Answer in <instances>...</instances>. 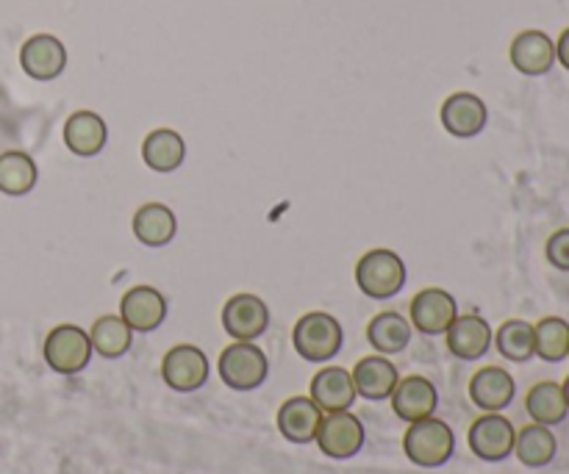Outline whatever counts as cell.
<instances>
[{
    "instance_id": "obj_29",
    "label": "cell",
    "mask_w": 569,
    "mask_h": 474,
    "mask_svg": "<svg viewBox=\"0 0 569 474\" xmlns=\"http://www.w3.org/2000/svg\"><path fill=\"white\" fill-rule=\"evenodd\" d=\"M492 344L498 353L511 364H528L537 359V344H533V325L526 320H506L495 333Z\"/></svg>"
},
{
    "instance_id": "obj_32",
    "label": "cell",
    "mask_w": 569,
    "mask_h": 474,
    "mask_svg": "<svg viewBox=\"0 0 569 474\" xmlns=\"http://www.w3.org/2000/svg\"><path fill=\"white\" fill-rule=\"evenodd\" d=\"M556 61H561V67L569 72V28L559 37L556 42Z\"/></svg>"
},
{
    "instance_id": "obj_12",
    "label": "cell",
    "mask_w": 569,
    "mask_h": 474,
    "mask_svg": "<svg viewBox=\"0 0 569 474\" xmlns=\"http://www.w3.org/2000/svg\"><path fill=\"white\" fill-rule=\"evenodd\" d=\"M20 67L33 81H53L67 67V48L53 33H37L20 48Z\"/></svg>"
},
{
    "instance_id": "obj_10",
    "label": "cell",
    "mask_w": 569,
    "mask_h": 474,
    "mask_svg": "<svg viewBox=\"0 0 569 474\" xmlns=\"http://www.w3.org/2000/svg\"><path fill=\"white\" fill-rule=\"evenodd\" d=\"M409 314L411 327L417 333H422V336H445V331L459 316V303H456V297L450 292L431 286L417 292V297L409 305Z\"/></svg>"
},
{
    "instance_id": "obj_26",
    "label": "cell",
    "mask_w": 569,
    "mask_h": 474,
    "mask_svg": "<svg viewBox=\"0 0 569 474\" xmlns=\"http://www.w3.org/2000/svg\"><path fill=\"white\" fill-rule=\"evenodd\" d=\"M526 411L531 422L545 427H556L569 416V405L565 397V389L556 381H542L537 386L528 389L526 394Z\"/></svg>"
},
{
    "instance_id": "obj_31",
    "label": "cell",
    "mask_w": 569,
    "mask_h": 474,
    "mask_svg": "<svg viewBox=\"0 0 569 474\" xmlns=\"http://www.w3.org/2000/svg\"><path fill=\"white\" fill-rule=\"evenodd\" d=\"M545 255H548L550 266L559 272H569V228H561L545 244Z\"/></svg>"
},
{
    "instance_id": "obj_18",
    "label": "cell",
    "mask_w": 569,
    "mask_h": 474,
    "mask_svg": "<svg viewBox=\"0 0 569 474\" xmlns=\"http://www.w3.org/2000/svg\"><path fill=\"white\" fill-rule=\"evenodd\" d=\"M511 64H515L517 72L528 78L548 75L556 67V42L545 31H522L517 33L515 42H511Z\"/></svg>"
},
{
    "instance_id": "obj_15",
    "label": "cell",
    "mask_w": 569,
    "mask_h": 474,
    "mask_svg": "<svg viewBox=\"0 0 569 474\" xmlns=\"http://www.w3.org/2000/svg\"><path fill=\"white\" fill-rule=\"evenodd\" d=\"M120 316L133 333H153L167 320V297L153 286H133L122 294Z\"/></svg>"
},
{
    "instance_id": "obj_9",
    "label": "cell",
    "mask_w": 569,
    "mask_h": 474,
    "mask_svg": "<svg viewBox=\"0 0 569 474\" xmlns=\"http://www.w3.org/2000/svg\"><path fill=\"white\" fill-rule=\"evenodd\" d=\"M222 331L233 339V342H256L270 327V309L256 294H233L226 305H222Z\"/></svg>"
},
{
    "instance_id": "obj_27",
    "label": "cell",
    "mask_w": 569,
    "mask_h": 474,
    "mask_svg": "<svg viewBox=\"0 0 569 474\" xmlns=\"http://www.w3.org/2000/svg\"><path fill=\"white\" fill-rule=\"evenodd\" d=\"M89 342L92 350L106 361H117L122 355H128L133 344V331L126 325L120 314H106L100 320H94L92 331H89Z\"/></svg>"
},
{
    "instance_id": "obj_13",
    "label": "cell",
    "mask_w": 569,
    "mask_h": 474,
    "mask_svg": "<svg viewBox=\"0 0 569 474\" xmlns=\"http://www.w3.org/2000/svg\"><path fill=\"white\" fill-rule=\"evenodd\" d=\"M517 397V381L503 366H483L470 377V400L481 414H503Z\"/></svg>"
},
{
    "instance_id": "obj_33",
    "label": "cell",
    "mask_w": 569,
    "mask_h": 474,
    "mask_svg": "<svg viewBox=\"0 0 569 474\" xmlns=\"http://www.w3.org/2000/svg\"><path fill=\"white\" fill-rule=\"evenodd\" d=\"M561 389H565V397H567V405H569V375L565 377V383H561Z\"/></svg>"
},
{
    "instance_id": "obj_19",
    "label": "cell",
    "mask_w": 569,
    "mask_h": 474,
    "mask_svg": "<svg viewBox=\"0 0 569 474\" xmlns=\"http://www.w3.org/2000/svg\"><path fill=\"white\" fill-rule=\"evenodd\" d=\"M320 405L311 397H289L287 403L278 409V433L287 438L289 444H315L317 433L322 425Z\"/></svg>"
},
{
    "instance_id": "obj_5",
    "label": "cell",
    "mask_w": 569,
    "mask_h": 474,
    "mask_svg": "<svg viewBox=\"0 0 569 474\" xmlns=\"http://www.w3.org/2000/svg\"><path fill=\"white\" fill-rule=\"evenodd\" d=\"M42 355L44 364L53 372H59V375H81L94 355L92 342H89V331H83L78 325L53 327L48 333V339H44Z\"/></svg>"
},
{
    "instance_id": "obj_34",
    "label": "cell",
    "mask_w": 569,
    "mask_h": 474,
    "mask_svg": "<svg viewBox=\"0 0 569 474\" xmlns=\"http://www.w3.org/2000/svg\"><path fill=\"white\" fill-rule=\"evenodd\" d=\"M567 359H569V355H567Z\"/></svg>"
},
{
    "instance_id": "obj_28",
    "label": "cell",
    "mask_w": 569,
    "mask_h": 474,
    "mask_svg": "<svg viewBox=\"0 0 569 474\" xmlns=\"http://www.w3.org/2000/svg\"><path fill=\"white\" fill-rule=\"evenodd\" d=\"M39 181V167L22 150H6L0 153V192L9 198H22L33 192Z\"/></svg>"
},
{
    "instance_id": "obj_4",
    "label": "cell",
    "mask_w": 569,
    "mask_h": 474,
    "mask_svg": "<svg viewBox=\"0 0 569 474\" xmlns=\"http://www.w3.org/2000/svg\"><path fill=\"white\" fill-rule=\"evenodd\" d=\"M356 286L370 300H389L406 286V264L395 250L376 248L356 264Z\"/></svg>"
},
{
    "instance_id": "obj_6",
    "label": "cell",
    "mask_w": 569,
    "mask_h": 474,
    "mask_svg": "<svg viewBox=\"0 0 569 474\" xmlns=\"http://www.w3.org/2000/svg\"><path fill=\"white\" fill-rule=\"evenodd\" d=\"M515 442L517 427L503 414H481L467 433L472 455L481 458L483 464H503L506 458L515 455Z\"/></svg>"
},
{
    "instance_id": "obj_21",
    "label": "cell",
    "mask_w": 569,
    "mask_h": 474,
    "mask_svg": "<svg viewBox=\"0 0 569 474\" xmlns=\"http://www.w3.org/2000/svg\"><path fill=\"white\" fill-rule=\"evenodd\" d=\"M64 144L72 155L78 159H94L98 153H103L106 142H109V128L106 120L94 111H76V114L67 117L64 122Z\"/></svg>"
},
{
    "instance_id": "obj_22",
    "label": "cell",
    "mask_w": 569,
    "mask_h": 474,
    "mask_svg": "<svg viewBox=\"0 0 569 474\" xmlns=\"http://www.w3.org/2000/svg\"><path fill=\"white\" fill-rule=\"evenodd\" d=\"M133 236L139 239V244L150 250L167 248V244L176 239L178 233V220L172 214L170 205L164 203H144L139 205L137 214L131 220Z\"/></svg>"
},
{
    "instance_id": "obj_16",
    "label": "cell",
    "mask_w": 569,
    "mask_h": 474,
    "mask_svg": "<svg viewBox=\"0 0 569 474\" xmlns=\"http://www.w3.org/2000/svg\"><path fill=\"white\" fill-rule=\"evenodd\" d=\"M492 327L478 314H459L453 325L445 331V342L453 359L459 361H481L492 350Z\"/></svg>"
},
{
    "instance_id": "obj_30",
    "label": "cell",
    "mask_w": 569,
    "mask_h": 474,
    "mask_svg": "<svg viewBox=\"0 0 569 474\" xmlns=\"http://www.w3.org/2000/svg\"><path fill=\"white\" fill-rule=\"evenodd\" d=\"M537 359L545 364H561L569 355V322L561 316H545L533 325Z\"/></svg>"
},
{
    "instance_id": "obj_1",
    "label": "cell",
    "mask_w": 569,
    "mask_h": 474,
    "mask_svg": "<svg viewBox=\"0 0 569 474\" xmlns=\"http://www.w3.org/2000/svg\"><path fill=\"white\" fill-rule=\"evenodd\" d=\"M292 344L295 353L309 364H328L342 353L345 331L337 316L328 311H309L295 325Z\"/></svg>"
},
{
    "instance_id": "obj_11",
    "label": "cell",
    "mask_w": 569,
    "mask_h": 474,
    "mask_svg": "<svg viewBox=\"0 0 569 474\" xmlns=\"http://www.w3.org/2000/svg\"><path fill=\"white\" fill-rule=\"evenodd\" d=\"M389 403H392L395 416L400 422H406V425H411V422L428 420V416L437 414L439 392L428 377L409 375L400 377L395 392L389 394Z\"/></svg>"
},
{
    "instance_id": "obj_3",
    "label": "cell",
    "mask_w": 569,
    "mask_h": 474,
    "mask_svg": "<svg viewBox=\"0 0 569 474\" xmlns=\"http://www.w3.org/2000/svg\"><path fill=\"white\" fill-rule=\"evenodd\" d=\"M217 375L233 392H256L270 375V361L256 342H233L220 353Z\"/></svg>"
},
{
    "instance_id": "obj_20",
    "label": "cell",
    "mask_w": 569,
    "mask_h": 474,
    "mask_svg": "<svg viewBox=\"0 0 569 474\" xmlns=\"http://www.w3.org/2000/svg\"><path fill=\"white\" fill-rule=\"evenodd\" d=\"M350 375H353L356 394L361 400H370V403L389 400V394L395 392L400 381L398 366H395V361H389V355H367L353 366Z\"/></svg>"
},
{
    "instance_id": "obj_7",
    "label": "cell",
    "mask_w": 569,
    "mask_h": 474,
    "mask_svg": "<svg viewBox=\"0 0 569 474\" xmlns=\"http://www.w3.org/2000/svg\"><path fill=\"white\" fill-rule=\"evenodd\" d=\"M367 431L361 420L350 411H339V414L322 416L320 433H317V447L326 458L331 461H350L365 450Z\"/></svg>"
},
{
    "instance_id": "obj_17",
    "label": "cell",
    "mask_w": 569,
    "mask_h": 474,
    "mask_svg": "<svg viewBox=\"0 0 569 474\" xmlns=\"http://www.w3.org/2000/svg\"><path fill=\"white\" fill-rule=\"evenodd\" d=\"M309 397L320 405L322 414H339V411L353 409L359 394H356L353 375L345 366H322L311 377Z\"/></svg>"
},
{
    "instance_id": "obj_8",
    "label": "cell",
    "mask_w": 569,
    "mask_h": 474,
    "mask_svg": "<svg viewBox=\"0 0 569 474\" xmlns=\"http://www.w3.org/2000/svg\"><path fill=\"white\" fill-rule=\"evenodd\" d=\"M209 355L194 344H176L161 361V377L178 394H192L209 383Z\"/></svg>"
},
{
    "instance_id": "obj_23",
    "label": "cell",
    "mask_w": 569,
    "mask_h": 474,
    "mask_svg": "<svg viewBox=\"0 0 569 474\" xmlns=\"http://www.w3.org/2000/svg\"><path fill=\"white\" fill-rule=\"evenodd\" d=\"M415 327L398 311H381L367 325V342L378 355H400L411 344Z\"/></svg>"
},
{
    "instance_id": "obj_25",
    "label": "cell",
    "mask_w": 569,
    "mask_h": 474,
    "mask_svg": "<svg viewBox=\"0 0 569 474\" xmlns=\"http://www.w3.org/2000/svg\"><path fill=\"white\" fill-rule=\"evenodd\" d=\"M515 455L528 470H545V466L553 464L556 455H559V438H556L553 427L537 425V422L520 427L517 431Z\"/></svg>"
},
{
    "instance_id": "obj_24",
    "label": "cell",
    "mask_w": 569,
    "mask_h": 474,
    "mask_svg": "<svg viewBox=\"0 0 569 474\" xmlns=\"http://www.w3.org/2000/svg\"><path fill=\"white\" fill-rule=\"evenodd\" d=\"M183 159H187V142L172 128H156L144 137L142 161L148 164V170L167 175V172H176Z\"/></svg>"
},
{
    "instance_id": "obj_2",
    "label": "cell",
    "mask_w": 569,
    "mask_h": 474,
    "mask_svg": "<svg viewBox=\"0 0 569 474\" xmlns=\"http://www.w3.org/2000/svg\"><path fill=\"white\" fill-rule=\"evenodd\" d=\"M403 453L420 470H439L456 455V433L439 416L411 422L403 436Z\"/></svg>"
},
{
    "instance_id": "obj_14",
    "label": "cell",
    "mask_w": 569,
    "mask_h": 474,
    "mask_svg": "<svg viewBox=\"0 0 569 474\" xmlns=\"http://www.w3.org/2000/svg\"><path fill=\"white\" fill-rule=\"evenodd\" d=\"M442 128L456 139H476L489 122V109L478 94L456 92L439 109Z\"/></svg>"
}]
</instances>
